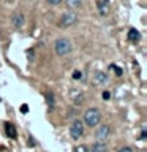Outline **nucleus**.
<instances>
[{
  "label": "nucleus",
  "mask_w": 147,
  "mask_h": 152,
  "mask_svg": "<svg viewBox=\"0 0 147 152\" xmlns=\"http://www.w3.org/2000/svg\"><path fill=\"white\" fill-rule=\"evenodd\" d=\"M54 49L59 56H68L73 49V45L68 38H57L54 43Z\"/></svg>",
  "instance_id": "1"
},
{
  "label": "nucleus",
  "mask_w": 147,
  "mask_h": 152,
  "mask_svg": "<svg viewBox=\"0 0 147 152\" xmlns=\"http://www.w3.org/2000/svg\"><path fill=\"white\" fill-rule=\"evenodd\" d=\"M100 121H101V114H100V111L97 108H90L84 113V124L85 125L95 127L100 124Z\"/></svg>",
  "instance_id": "2"
},
{
  "label": "nucleus",
  "mask_w": 147,
  "mask_h": 152,
  "mask_svg": "<svg viewBox=\"0 0 147 152\" xmlns=\"http://www.w3.org/2000/svg\"><path fill=\"white\" fill-rule=\"evenodd\" d=\"M70 135L73 140H79L81 136L84 135V122L76 119V121L71 122V127H70Z\"/></svg>",
  "instance_id": "3"
},
{
  "label": "nucleus",
  "mask_w": 147,
  "mask_h": 152,
  "mask_svg": "<svg viewBox=\"0 0 147 152\" xmlns=\"http://www.w3.org/2000/svg\"><path fill=\"white\" fill-rule=\"evenodd\" d=\"M78 22V16H76V13L74 11H66L62 14V18H60V27H71V26H74V24Z\"/></svg>",
  "instance_id": "4"
},
{
  "label": "nucleus",
  "mask_w": 147,
  "mask_h": 152,
  "mask_svg": "<svg viewBox=\"0 0 147 152\" xmlns=\"http://www.w3.org/2000/svg\"><path fill=\"white\" fill-rule=\"evenodd\" d=\"M109 133H111V128L109 125H100L95 132V140L100 142H106V140L109 138Z\"/></svg>",
  "instance_id": "5"
},
{
  "label": "nucleus",
  "mask_w": 147,
  "mask_h": 152,
  "mask_svg": "<svg viewBox=\"0 0 147 152\" xmlns=\"http://www.w3.org/2000/svg\"><path fill=\"white\" fill-rule=\"evenodd\" d=\"M97 8H98V13L101 14V16H108V13H109V0H98Z\"/></svg>",
  "instance_id": "6"
},
{
  "label": "nucleus",
  "mask_w": 147,
  "mask_h": 152,
  "mask_svg": "<svg viewBox=\"0 0 147 152\" xmlns=\"http://www.w3.org/2000/svg\"><path fill=\"white\" fill-rule=\"evenodd\" d=\"M24 22H25V18H24L22 13H16L13 16V26L16 27V28H21L24 26Z\"/></svg>",
  "instance_id": "7"
},
{
  "label": "nucleus",
  "mask_w": 147,
  "mask_h": 152,
  "mask_svg": "<svg viewBox=\"0 0 147 152\" xmlns=\"http://www.w3.org/2000/svg\"><path fill=\"white\" fill-rule=\"evenodd\" d=\"M108 81V76L103 73V71H97V73L93 75V84L95 86H100V84H104Z\"/></svg>",
  "instance_id": "8"
},
{
  "label": "nucleus",
  "mask_w": 147,
  "mask_h": 152,
  "mask_svg": "<svg viewBox=\"0 0 147 152\" xmlns=\"http://www.w3.org/2000/svg\"><path fill=\"white\" fill-rule=\"evenodd\" d=\"M92 152H108V144L106 142H100V141H95L92 144Z\"/></svg>",
  "instance_id": "9"
},
{
  "label": "nucleus",
  "mask_w": 147,
  "mask_h": 152,
  "mask_svg": "<svg viewBox=\"0 0 147 152\" xmlns=\"http://www.w3.org/2000/svg\"><path fill=\"white\" fill-rule=\"evenodd\" d=\"M128 40L131 43H138L141 40V33L138 32L136 28H130V30H128Z\"/></svg>",
  "instance_id": "10"
},
{
  "label": "nucleus",
  "mask_w": 147,
  "mask_h": 152,
  "mask_svg": "<svg viewBox=\"0 0 147 152\" xmlns=\"http://www.w3.org/2000/svg\"><path fill=\"white\" fill-rule=\"evenodd\" d=\"M46 103L49 108H54V103H55V98H54V94L52 92H46Z\"/></svg>",
  "instance_id": "11"
},
{
  "label": "nucleus",
  "mask_w": 147,
  "mask_h": 152,
  "mask_svg": "<svg viewBox=\"0 0 147 152\" xmlns=\"http://www.w3.org/2000/svg\"><path fill=\"white\" fill-rule=\"evenodd\" d=\"M7 135L9 138H16V128H14V125H11V124H7Z\"/></svg>",
  "instance_id": "12"
},
{
  "label": "nucleus",
  "mask_w": 147,
  "mask_h": 152,
  "mask_svg": "<svg viewBox=\"0 0 147 152\" xmlns=\"http://www.w3.org/2000/svg\"><path fill=\"white\" fill-rule=\"evenodd\" d=\"M81 3H82V0H66V5H68V8H71V10L81 7Z\"/></svg>",
  "instance_id": "13"
},
{
  "label": "nucleus",
  "mask_w": 147,
  "mask_h": 152,
  "mask_svg": "<svg viewBox=\"0 0 147 152\" xmlns=\"http://www.w3.org/2000/svg\"><path fill=\"white\" fill-rule=\"evenodd\" d=\"M76 152H89V147L87 146H78L76 147Z\"/></svg>",
  "instance_id": "14"
},
{
  "label": "nucleus",
  "mask_w": 147,
  "mask_h": 152,
  "mask_svg": "<svg viewBox=\"0 0 147 152\" xmlns=\"http://www.w3.org/2000/svg\"><path fill=\"white\" fill-rule=\"evenodd\" d=\"M111 68L116 71V75H117V76H122V70H120V68H117L116 65H111Z\"/></svg>",
  "instance_id": "15"
},
{
  "label": "nucleus",
  "mask_w": 147,
  "mask_h": 152,
  "mask_svg": "<svg viewBox=\"0 0 147 152\" xmlns=\"http://www.w3.org/2000/svg\"><path fill=\"white\" fill-rule=\"evenodd\" d=\"M62 2V0H47V3L49 5H52V7H55V5H59Z\"/></svg>",
  "instance_id": "16"
},
{
  "label": "nucleus",
  "mask_w": 147,
  "mask_h": 152,
  "mask_svg": "<svg viewBox=\"0 0 147 152\" xmlns=\"http://www.w3.org/2000/svg\"><path fill=\"white\" fill-rule=\"evenodd\" d=\"M81 76H82V75H81V71H78V70L73 73V78H74V79H81Z\"/></svg>",
  "instance_id": "17"
},
{
  "label": "nucleus",
  "mask_w": 147,
  "mask_h": 152,
  "mask_svg": "<svg viewBox=\"0 0 147 152\" xmlns=\"http://www.w3.org/2000/svg\"><path fill=\"white\" fill-rule=\"evenodd\" d=\"M117 152H133L131 147H122V149H119Z\"/></svg>",
  "instance_id": "18"
},
{
  "label": "nucleus",
  "mask_w": 147,
  "mask_h": 152,
  "mask_svg": "<svg viewBox=\"0 0 147 152\" xmlns=\"http://www.w3.org/2000/svg\"><path fill=\"white\" fill-rule=\"evenodd\" d=\"M103 98L104 100H109V98H111V94H109L108 90H104V92H103Z\"/></svg>",
  "instance_id": "19"
},
{
  "label": "nucleus",
  "mask_w": 147,
  "mask_h": 152,
  "mask_svg": "<svg viewBox=\"0 0 147 152\" xmlns=\"http://www.w3.org/2000/svg\"><path fill=\"white\" fill-rule=\"evenodd\" d=\"M21 111H22L24 114H25V113L28 111V106H27V104H22V106H21Z\"/></svg>",
  "instance_id": "20"
},
{
  "label": "nucleus",
  "mask_w": 147,
  "mask_h": 152,
  "mask_svg": "<svg viewBox=\"0 0 147 152\" xmlns=\"http://www.w3.org/2000/svg\"><path fill=\"white\" fill-rule=\"evenodd\" d=\"M146 136H147V132L142 130V133H141V140H146Z\"/></svg>",
  "instance_id": "21"
}]
</instances>
